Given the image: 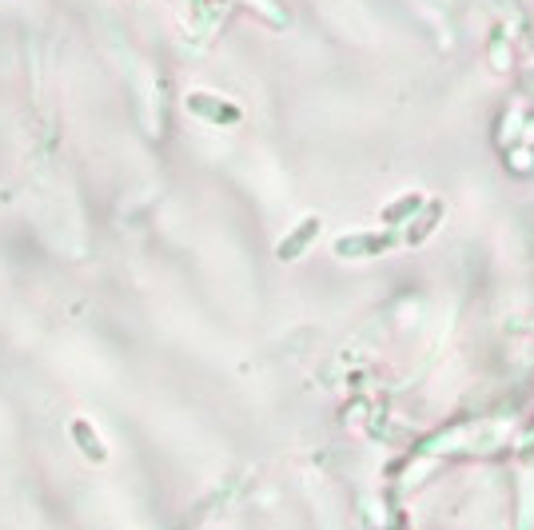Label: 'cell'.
Returning a JSON list of instances; mask_svg holds the SVG:
<instances>
[{
    "label": "cell",
    "instance_id": "6da1fadb",
    "mask_svg": "<svg viewBox=\"0 0 534 530\" xmlns=\"http://www.w3.org/2000/svg\"><path fill=\"white\" fill-rule=\"evenodd\" d=\"M72 435H76V447L92 459V463H104L108 459V451H104V443H100V435L92 431V423H84V419H76L72 423Z\"/></svg>",
    "mask_w": 534,
    "mask_h": 530
}]
</instances>
